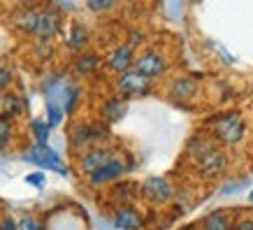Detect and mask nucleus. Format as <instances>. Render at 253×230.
Here are the masks:
<instances>
[{
  "label": "nucleus",
  "instance_id": "obj_1",
  "mask_svg": "<svg viewBox=\"0 0 253 230\" xmlns=\"http://www.w3.org/2000/svg\"><path fill=\"white\" fill-rule=\"evenodd\" d=\"M207 135L214 142H221L225 146L239 144L246 135V121L239 112H221L209 119L207 123Z\"/></svg>",
  "mask_w": 253,
  "mask_h": 230
},
{
  "label": "nucleus",
  "instance_id": "obj_2",
  "mask_svg": "<svg viewBox=\"0 0 253 230\" xmlns=\"http://www.w3.org/2000/svg\"><path fill=\"white\" fill-rule=\"evenodd\" d=\"M68 139H70V146L82 153L86 149H91V146L109 144L112 131L102 121H75L68 131Z\"/></svg>",
  "mask_w": 253,
  "mask_h": 230
},
{
  "label": "nucleus",
  "instance_id": "obj_3",
  "mask_svg": "<svg viewBox=\"0 0 253 230\" xmlns=\"http://www.w3.org/2000/svg\"><path fill=\"white\" fill-rule=\"evenodd\" d=\"M21 161L23 163H31V165H35L38 170H51V172H56V175L61 177H70V168L68 163L61 158V153L56 151V149H51L49 144H31L26 146L21 151Z\"/></svg>",
  "mask_w": 253,
  "mask_h": 230
},
{
  "label": "nucleus",
  "instance_id": "obj_4",
  "mask_svg": "<svg viewBox=\"0 0 253 230\" xmlns=\"http://www.w3.org/2000/svg\"><path fill=\"white\" fill-rule=\"evenodd\" d=\"M75 82H77V79L70 75V70L49 72V75L42 79V84H40V91H42V98H44V107L63 109V100H65L70 86L75 84ZM63 114H65V112H63Z\"/></svg>",
  "mask_w": 253,
  "mask_h": 230
},
{
  "label": "nucleus",
  "instance_id": "obj_5",
  "mask_svg": "<svg viewBox=\"0 0 253 230\" xmlns=\"http://www.w3.org/2000/svg\"><path fill=\"white\" fill-rule=\"evenodd\" d=\"M168 68L169 61L161 49H144V51H139L135 56V63H132V70L137 75H142L144 79H149V82H156V79L165 77Z\"/></svg>",
  "mask_w": 253,
  "mask_h": 230
},
{
  "label": "nucleus",
  "instance_id": "obj_6",
  "mask_svg": "<svg viewBox=\"0 0 253 230\" xmlns=\"http://www.w3.org/2000/svg\"><path fill=\"white\" fill-rule=\"evenodd\" d=\"M114 91H116V95H119V98H123L126 102H128V100L144 98V95H149V93L154 91V82L144 79V77L137 75L135 70H128V72H123V75L116 77Z\"/></svg>",
  "mask_w": 253,
  "mask_h": 230
},
{
  "label": "nucleus",
  "instance_id": "obj_7",
  "mask_svg": "<svg viewBox=\"0 0 253 230\" xmlns=\"http://www.w3.org/2000/svg\"><path fill=\"white\" fill-rule=\"evenodd\" d=\"M63 23H65V16L58 14L51 5H42L38 12V26H35L33 40L35 42H54L63 33Z\"/></svg>",
  "mask_w": 253,
  "mask_h": 230
},
{
  "label": "nucleus",
  "instance_id": "obj_8",
  "mask_svg": "<svg viewBox=\"0 0 253 230\" xmlns=\"http://www.w3.org/2000/svg\"><path fill=\"white\" fill-rule=\"evenodd\" d=\"M114 156H119V153H116V149L112 144L91 146V149H86V151H82L77 156V168H79V172L88 179L93 172H98L102 165H107Z\"/></svg>",
  "mask_w": 253,
  "mask_h": 230
},
{
  "label": "nucleus",
  "instance_id": "obj_9",
  "mask_svg": "<svg viewBox=\"0 0 253 230\" xmlns=\"http://www.w3.org/2000/svg\"><path fill=\"white\" fill-rule=\"evenodd\" d=\"M139 195L146 200V202H151L156 207H161V205H168L169 200L174 198V186L169 182L168 177H149L144 179L142 184H139Z\"/></svg>",
  "mask_w": 253,
  "mask_h": 230
},
{
  "label": "nucleus",
  "instance_id": "obj_10",
  "mask_svg": "<svg viewBox=\"0 0 253 230\" xmlns=\"http://www.w3.org/2000/svg\"><path fill=\"white\" fill-rule=\"evenodd\" d=\"M135 56H137V49L130 46L128 42H121V45H116L114 49L107 54V58H105V68H107L112 75L119 77V75H123V72L132 70Z\"/></svg>",
  "mask_w": 253,
  "mask_h": 230
},
{
  "label": "nucleus",
  "instance_id": "obj_11",
  "mask_svg": "<svg viewBox=\"0 0 253 230\" xmlns=\"http://www.w3.org/2000/svg\"><path fill=\"white\" fill-rule=\"evenodd\" d=\"M123 175H126V165H123V156H114L107 165H102L98 172H93L86 182L91 188H102V186H109V184H116V182H121Z\"/></svg>",
  "mask_w": 253,
  "mask_h": 230
},
{
  "label": "nucleus",
  "instance_id": "obj_12",
  "mask_svg": "<svg viewBox=\"0 0 253 230\" xmlns=\"http://www.w3.org/2000/svg\"><path fill=\"white\" fill-rule=\"evenodd\" d=\"M109 223L114 226V230H144L146 216L135 205H123V207H114Z\"/></svg>",
  "mask_w": 253,
  "mask_h": 230
},
{
  "label": "nucleus",
  "instance_id": "obj_13",
  "mask_svg": "<svg viewBox=\"0 0 253 230\" xmlns=\"http://www.w3.org/2000/svg\"><path fill=\"white\" fill-rule=\"evenodd\" d=\"M38 12H40V5H16L9 12V26L16 33L33 38L35 26H38Z\"/></svg>",
  "mask_w": 253,
  "mask_h": 230
},
{
  "label": "nucleus",
  "instance_id": "obj_14",
  "mask_svg": "<svg viewBox=\"0 0 253 230\" xmlns=\"http://www.w3.org/2000/svg\"><path fill=\"white\" fill-rule=\"evenodd\" d=\"M105 65L102 56L98 51H82V54L75 56V61L70 65V75L75 79H88V77H95L100 72V68Z\"/></svg>",
  "mask_w": 253,
  "mask_h": 230
},
{
  "label": "nucleus",
  "instance_id": "obj_15",
  "mask_svg": "<svg viewBox=\"0 0 253 230\" xmlns=\"http://www.w3.org/2000/svg\"><path fill=\"white\" fill-rule=\"evenodd\" d=\"M228 163H230L228 161V153L221 151V149H214L205 158L195 161V170H198V175L202 179H216V177H221L228 170Z\"/></svg>",
  "mask_w": 253,
  "mask_h": 230
},
{
  "label": "nucleus",
  "instance_id": "obj_16",
  "mask_svg": "<svg viewBox=\"0 0 253 230\" xmlns=\"http://www.w3.org/2000/svg\"><path fill=\"white\" fill-rule=\"evenodd\" d=\"M63 42H65V49H68L70 54H82V51H86V46H88V42H91V31H88V26H86L84 21H75L68 26V31H65V38H63Z\"/></svg>",
  "mask_w": 253,
  "mask_h": 230
},
{
  "label": "nucleus",
  "instance_id": "obj_17",
  "mask_svg": "<svg viewBox=\"0 0 253 230\" xmlns=\"http://www.w3.org/2000/svg\"><path fill=\"white\" fill-rule=\"evenodd\" d=\"M200 93V86L195 82V77H179L169 84V98L174 100L176 105H184L188 100H193Z\"/></svg>",
  "mask_w": 253,
  "mask_h": 230
},
{
  "label": "nucleus",
  "instance_id": "obj_18",
  "mask_svg": "<svg viewBox=\"0 0 253 230\" xmlns=\"http://www.w3.org/2000/svg\"><path fill=\"white\" fill-rule=\"evenodd\" d=\"M98 112H100V121L105 123V126H114V123H119L126 116L128 102L123 98H119V95H112V98H107L100 105Z\"/></svg>",
  "mask_w": 253,
  "mask_h": 230
},
{
  "label": "nucleus",
  "instance_id": "obj_19",
  "mask_svg": "<svg viewBox=\"0 0 253 230\" xmlns=\"http://www.w3.org/2000/svg\"><path fill=\"white\" fill-rule=\"evenodd\" d=\"M109 198L116 202V207H123V205H132L135 200L139 198V184L135 182H116L109 188Z\"/></svg>",
  "mask_w": 253,
  "mask_h": 230
},
{
  "label": "nucleus",
  "instance_id": "obj_20",
  "mask_svg": "<svg viewBox=\"0 0 253 230\" xmlns=\"http://www.w3.org/2000/svg\"><path fill=\"white\" fill-rule=\"evenodd\" d=\"M26 112H28V102H26V98H23L21 93L7 91L2 98H0V114L9 116L12 121L19 119V116H23Z\"/></svg>",
  "mask_w": 253,
  "mask_h": 230
},
{
  "label": "nucleus",
  "instance_id": "obj_21",
  "mask_svg": "<svg viewBox=\"0 0 253 230\" xmlns=\"http://www.w3.org/2000/svg\"><path fill=\"white\" fill-rule=\"evenodd\" d=\"M200 230H232L235 228V219H232V212L228 209H214L209 212L198 226Z\"/></svg>",
  "mask_w": 253,
  "mask_h": 230
},
{
  "label": "nucleus",
  "instance_id": "obj_22",
  "mask_svg": "<svg viewBox=\"0 0 253 230\" xmlns=\"http://www.w3.org/2000/svg\"><path fill=\"white\" fill-rule=\"evenodd\" d=\"M188 156H191L193 161H200V158H205L207 153H211L214 149H218L216 146V142L209 135H205V133H200V135H195V138L188 139Z\"/></svg>",
  "mask_w": 253,
  "mask_h": 230
},
{
  "label": "nucleus",
  "instance_id": "obj_23",
  "mask_svg": "<svg viewBox=\"0 0 253 230\" xmlns=\"http://www.w3.org/2000/svg\"><path fill=\"white\" fill-rule=\"evenodd\" d=\"M28 131H31V135H33V144H49V139H51V128H49V123H46L44 119H40V116L31 119Z\"/></svg>",
  "mask_w": 253,
  "mask_h": 230
},
{
  "label": "nucleus",
  "instance_id": "obj_24",
  "mask_svg": "<svg viewBox=\"0 0 253 230\" xmlns=\"http://www.w3.org/2000/svg\"><path fill=\"white\" fill-rule=\"evenodd\" d=\"M16 139V126L9 116L0 114V153L7 151Z\"/></svg>",
  "mask_w": 253,
  "mask_h": 230
},
{
  "label": "nucleus",
  "instance_id": "obj_25",
  "mask_svg": "<svg viewBox=\"0 0 253 230\" xmlns=\"http://www.w3.org/2000/svg\"><path fill=\"white\" fill-rule=\"evenodd\" d=\"M82 98H84V89H82V84H79V82H75V84L70 86V91H68V95H65V100H63V112H65V116H72L75 112H77Z\"/></svg>",
  "mask_w": 253,
  "mask_h": 230
},
{
  "label": "nucleus",
  "instance_id": "obj_26",
  "mask_svg": "<svg viewBox=\"0 0 253 230\" xmlns=\"http://www.w3.org/2000/svg\"><path fill=\"white\" fill-rule=\"evenodd\" d=\"M12 86H14V70L7 63L0 61V98L7 91H12Z\"/></svg>",
  "mask_w": 253,
  "mask_h": 230
},
{
  "label": "nucleus",
  "instance_id": "obj_27",
  "mask_svg": "<svg viewBox=\"0 0 253 230\" xmlns=\"http://www.w3.org/2000/svg\"><path fill=\"white\" fill-rule=\"evenodd\" d=\"M16 226H19V230H46L44 221L40 219V216L35 214H23L16 219Z\"/></svg>",
  "mask_w": 253,
  "mask_h": 230
},
{
  "label": "nucleus",
  "instance_id": "obj_28",
  "mask_svg": "<svg viewBox=\"0 0 253 230\" xmlns=\"http://www.w3.org/2000/svg\"><path fill=\"white\" fill-rule=\"evenodd\" d=\"M23 182L28 186H33V188H44L46 186V175L42 172V170H33V172H28V175L23 177Z\"/></svg>",
  "mask_w": 253,
  "mask_h": 230
},
{
  "label": "nucleus",
  "instance_id": "obj_29",
  "mask_svg": "<svg viewBox=\"0 0 253 230\" xmlns=\"http://www.w3.org/2000/svg\"><path fill=\"white\" fill-rule=\"evenodd\" d=\"M116 2L114 0H88L86 2V9H91L95 14H102V12H109V9H114Z\"/></svg>",
  "mask_w": 253,
  "mask_h": 230
},
{
  "label": "nucleus",
  "instance_id": "obj_30",
  "mask_svg": "<svg viewBox=\"0 0 253 230\" xmlns=\"http://www.w3.org/2000/svg\"><path fill=\"white\" fill-rule=\"evenodd\" d=\"M35 54L42 61H49L54 56V42H35Z\"/></svg>",
  "mask_w": 253,
  "mask_h": 230
},
{
  "label": "nucleus",
  "instance_id": "obj_31",
  "mask_svg": "<svg viewBox=\"0 0 253 230\" xmlns=\"http://www.w3.org/2000/svg\"><path fill=\"white\" fill-rule=\"evenodd\" d=\"M0 230H19L14 216H12V214H2V216H0Z\"/></svg>",
  "mask_w": 253,
  "mask_h": 230
},
{
  "label": "nucleus",
  "instance_id": "obj_32",
  "mask_svg": "<svg viewBox=\"0 0 253 230\" xmlns=\"http://www.w3.org/2000/svg\"><path fill=\"white\" fill-rule=\"evenodd\" d=\"M242 179L239 182H230V184H225V188H221V195H230V193H239V188H242Z\"/></svg>",
  "mask_w": 253,
  "mask_h": 230
},
{
  "label": "nucleus",
  "instance_id": "obj_33",
  "mask_svg": "<svg viewBox=\"0 0 253 230\" xmlns=\"http://www.w3.org/2000/svg\"><path fill=\"white\" fill-rule=\"evenodd\" d=\"M232 230H253V219H242V221H235V228Z\"/></svg>",
  "mask_w": 253,
  "mask_h": 230
},
{
  "label": "nucleus",
  "instance_id": "obj_34",
  "mask_svg": "<svg viewBox=\"0 0 253 230\" xmlns=\"http://www.w3.org/2000/svg\"><path fill=\"white\" fill-rule=\"evenodd\" d=\"M98 228L100 230H114V226H112L109 221H105V219H100V221H98Z\"/></svg>",
  "mask_w": 253,
  "mask_h": 230
},
{
  "label": "nucleus",
  "instance_id": "obj_35",
  "mask_svg": "<svg viewBox=\"0 0 253 230\" xmlns=\"http://www.w3.org/2000/svg\"><path fill=\"white\" fill-rule=\"evenodd\" d=\"M176 230H200L195 223H186V226H181V228H176Z\"/></svg>",
  "mask_w": 253,
  "mask_h": 230
},
{
  "label": "nucleus",
  "instance_id": "obj_36",
  "mask_svg": "<svg viewBox=\"0 0 253 230\" xmlns=\"http://www.w3.org/2000/svg\"><path fill=\"white\" fill-rule=\"evenodd\" d=\"M249 202H251V207H253V191L249 193Z\"/></svg>",
  "mask_w": 253,
  "mask_h": 230
}]
</instances>
